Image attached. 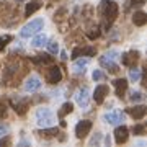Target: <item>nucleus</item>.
<instances>
[{"label": "nucleus", "mask_w": 147, "mask_h": 147, "mask_svg": "<svg viewBox=\"0 0 147 147\" xmlns=\"http://www.w3.org/2000/svg\"><path fill=\"white\" fill-rule=\"evenodd\" d=\"M137 61H139V53L137 51H129V53H124L121 56V62L126 67H136Z\"/></svg>", "instance_id": "0eeeda50"}, {"label": "nucleus", "mask_w": 147, "mask_h": 147, "mask_svg": "<svg viewBox=\"0 0 147 147\" xmlns=\"http://www.w3.org/2000/svg\"><path fill=\"white\" fill-rule=\"evenodd\" d=\"M36 123L38 126L41 127H47L54 124V113L49 108H39L36 111Z\"/></svg>", "instance_id": "7ed1b4c3"}, {"label": "nucleus", "mask_w": 147, "mask_h": 147, "mask_svg": "<svg viewBox=\"0 0 147 147\" xmlns=\"http://www.w3.org/2000/svg\"><path fill=\"white\" fill-rule=\"evenodd\" d=\"M92 131V121L88 119H82L77 123V126H75V136L79 137V139H84L87 137V134Z\"/></svg>", "instance_id": "39448f33"}, {"label": "nucleus", "mask_w": 147, "mask_h": 147, "mask_svg": "<svg viewBox=\"0 0 147 147\" xmlns=\"http://www.w3.org/2000/svg\"><path fill=\"white\" fill-rule=\"evenodd\" d=\"M7 116V105L3 101H0V118H5Z\"/></svg>", "instance_id": "2f4dec72"}, {"label": "nucleus", "mask_w": 147, "mask_h": 147, "mask_svg": "<svg viewBox=\"0 0 147 147\" xmlns=\"http://www.w3.org/2000/svg\"><path fill=\"white\" fill-rule=\"evenodd\" d=\"M46 42H47V36L44 34V33H36L34 34V38H33V46L34 47H42V46H46Z\"/></svg>", "instance_id": "6ab92c4d"}, {"label": "nucleus", "mask_w": 147, "mask_h": 147, "mask_svg": "<svg viewBox=\"0 0 147 147\" xmlns=\"http://www.w3.org/2000/svg\"><path fill=\"white\" fill-rule=\"evenodd\" d=\"M36 134H38L39 137H42V139H53V137H57L59 129H57V127L47 126V127H42L41 131H38Z\"/></svg>", "instance_id": "4468645a"}, {"label": "nucleus", "mask_w": 147, "mask_h": 147, "mask_svg": "<svg viewBox=\"0 0 147 147\" xmlns=\"http://www.w3.org/2000/svg\"><path fill=\"white\" fill-rule=\"evenodd\" d=\"M39 8H41V2H38V0H33V2L26 3V8H25V15L30 16V15H33L34 11H38Z\"/></svg>", "instance_id": "412c9836"}, {"label": "nucleus", "mask_w": 147, "mask_h": 147, "mask_svg": "<svg viewBox=\"0 0 147 147\" xmlns=\"http://www.w3.org/2000/svg\"><path fill=\"white\" fill-rule=\"evenodd\" d=\"M103 119L108 124H119V123L124 121V113H121V111H111V113H106L103 116Z\"/></svg>", "instance_id": "1a4fd4ad"}, {"label": "nucleus", "mask_w": 147, "mask_h": 147, "mask_svg": "<svg viewBox=\"0 0 147 147\" xmlns=\"http://www.w3.org/2000/svg\"><path fill=\"white\" fill-rule=\"evenodd\" d=\"M96 49L95 47H82V56H95Z\"/></svg>", "instance_id": "cd10ccee"}, {"label": "nucleus", "mask_w": 147, "mask_h": 147, "mask_svg": "<svg viewBox=\"0 0 147 147\" xmlns=\"http://www.w3.org/2000/svg\"><path fill=\"white\" fill-rule=\"evenodd\" d=\"M88 65V59H74V70L77 74H84V70H85V67Z\"/></svg>", "instance_id": "aec40b11"}, {"label": "nucleus", "mask_w": 147, "mask_h": 147, "mask_svg": "<svg viewBox=\"0 0 147 147\" xmlns=\"http://www.w3.org/2000/svg\"><path fill=\"white\" fill-rule=\"evenodd\" d=\"M113 84H115V88H116V95L119 98H123L124 93L127 92V80L126 79H116Z\"/></svg>", "instance_id": "2eb2a0df"}, {"label": "nucleus", "mask_w": 147, "mask_h": 147, "mask_svg": "<svg viewBox=\"0 0 147 147\" xmlns=\"http://www.w3.org/2000/svg\"><path fill=\"white\" fill-rule=\"evenodd\" d=\"M103 79H105V74L101 70H95L93 72V80H103Z\"/></svg>", "instance_id": "7c9ffc66"}, {"label": "nucleus", "mask_w": 147, "mask_h": 147, "mask_svg": "<svg viewBox=\"0 0 147 147\" xmlns=\"http://www.w3.org/2000/svg\"><path fill=\"white\" fill-rule=\"evenodd\" d=\"M82 56V47H75L72 51V59H77V57H80Z\"/></svg>", "instance_id": "473e14b6"}, {"label": "nucleus", "mask_w": 147, "mask_h": 147, "mask_svg": "<svg viewBox=\"0 0 147 147\" xmlns=\"http://www.w3.org/2000/svg\"><path fill=\"white\" fill-rule=\"evenodd\" d=\"M98 139H100V134H98V136H95L93 139H92V142H90V144H95V142H98Z\"/></svg>", "instance_id": "f704fd0d"}, {"label": "nucleus", "mask_w": 147, "mask_h": 147, "mask_svg": "<svg viewBox=\"0 0 147 147\" xmlns=\"http://www.w3.org/2000/svg\"><path fill=\"white\" fill-rule=\"evenodd\" d=\"M7 134H8V126L0 121V136H7Z\"/></svg>", "instance_id": "c756f323"}, {"label": "nucleus", "mask_w": 147, "mask_h": 147, "mask_svg": "<svg viewBox=\"0 0 147 147\" xmlns=\"http://www.w3.org/2000/svg\"><path fill=\"white\" fill-rule=\"evenodd\" d=\"M132 23H134L136 26H144L147 23V15L144 11H136V13L132 15Z\"/></svg>", "instance_id": "a211bd4d"}, {"label": "nucleus", "mask_w": 147, "mask_h": 147, "mask_svg": "<svg viewBox=\"0 0 147 147\" xmlns=\"http://www.w3.org/2000/svg\"><path fill=\"white\" fill-rule=\"evenodd\" d=\"M127 137H129V129H127L124 124H121L115 129V141L116 144H124L127 141Z\"/></svg>", "instance_id": "6e6552de"}, {"label": "nucleus", "mask_w": 147, "mask_h": 147, "mask_svg": "<svg viewBox=\"0 0 147 147\" xmlns=\"http://www.w3.org/2000/svg\"><path fill=\"white\" fill-rule=\"evenodd\" d=\"M144 131H146V127L142 126V124H137V126L132 127V132H134L136 136H141V134H144Z\"/></svg>", "instance_id": "c85d7f7f"}, {"label": "nucleus", "mask_w": 147, "mask_h": 147, "mask_svg": "<svg viewBox=\"0 0 147 147\" xmlns=\"http://www.w3.org/2000/svg\"><path fill=\"white\" fill-rule=\"evenodd\" d=\"M11 41V36L10 34H5V36H0V51H3V47Z\"/></svg>", "instance_id": "a878e982"}, {"label": "nucleus", "mask_w": 147, "mask_h": 147, "mask_svg": "<svg viewBox=\"0 0 147 147\" xmlns=\"http://www.w3.org/2000/svg\"><path fill=\"white\" fill-rule=\"evenodd\" d=\"M46 46H47V51H49V54H57V53H59V44H57L56 41H47Z\"/></svg>", "instance_id": "b1692460"}, {"label": "nucleus", "mask_w": 147, "mask_h": 147, "mask_svg": "<svg viewBox=\"0 0 147 147\" xmlns=\"http://www.w3.org/2000/svg\"><path fill=\"white\" fill-rule=\"evenodd\" d=\"M46 80H47V84L57 85L59 82L62 80V72H61V69L56 67V65H53V67L47 70V74H46Z\"/></svg>", "instance_id": "423d86ee"}, {"label": "nucleus", "mask_w": 147, "mask_h": 147, "mask_svg": "<svg viewBox=\"0 0 147 147\" xmlns=\"http://www.w3.org/2000/svg\"><path fill=\"white\" fill-rule=\"evenodd\" d=\"M77 103H79L82 108H87L88 106V101H90V90L87 88V87H84V88H80L79 92H77Z\"/></svg>", "instance_id": "9b49d317"}, {"label": "nucleus", "mask_w": 147, "mask_h": 147, "mask_svg": "<svg viewBox=\"0 0 147 147\" xmlns=\"http://www.w3.org/2000/svg\"><path fill=\"white\" fill-rule=\"evenodd\" d=\"M129 98H131V101H134V103H136V101H142V100H144V95H142L141 92H132Z\"/></svg>", "instance_id": "bb28decb"}, {"label": "nucleus", "mask_w": 147, "mask_h": 147, "mask_svg": "<svg viewBox=\"0 0 147 147\" xmlns=\"http://www.w3.org/2000/svg\"><path fill=\"white\" fill-rule=\"evenodd\" d=\"M116 59H118V53H116V51H110V53H106L105 56L100 57V64L103 65V67L108 69L111 74H116L118 70H119V67L115 64Z\"/></svg>", "instance_id": "20e7f679"}, {"label": "nucleus", "mask_w": 147, "mask_h": 147, "mask_svg": "<svg viewBox=\"0 0 147 147\" xmlns=\"http://www.w3.org/2000/svg\"><path fill=\"white\" fill-rule=\"evenodd\" d=\"M100 11L101 15L105 16V21H106V28L111 26V23L116 20L118 16V5H116L113 0H101L100 3Z\"/></svg>", "instance_id": "f257e3e1"}, {"label": "nucleus", "mask_w": 147, "mask_h": 147, "mask_svg": "<svg viewBox=\"0 0 147 147\" xmlns=\"http://www.w3.org/2000/svg\"><path fill=\"white\" fill-rule=\"evenodd\" d=\"M108 93H110L108 85H98V87L95 88V92H93V100L100 105V103H103V100L106 98V95Z\"/></svg>", "instance_id": "9d476101"}, {"label": "nucleus", "mask_w": 147, "mask_h": 147, "mask_svg": "<svg viewBox=\"0 0 147 147\" xmlns=\"http://www.w3.org/2000/svg\"><path fill=\"white\" fill-rule=\"evenodd\" d=\"M129 79H131L132 82H137V80L141 79V72H139V69L129 67Z\"/></svg>", "instance_id": "5701e85b"}, {"label": "nucleus", "mask_w": 147, "mask_h": 147, "mask_svg": "<svg viewBox=\"0 0 147 147\" xmlns=\"http://www.w3.org/2000/svg\"><path fill=\"white\" fill-rule=\"evenodd\" d=\"M147 113V108L144 105H137V106H132V108H127V115L132 116L134 119H142Z\"/></svg>", "instance_id": "ddd939ff"}, {"label": "nucleus", "mask_w": 147, "mask_h": 147, "mask_svg": "<svg viewBox=\"0 0 147 147\" xmlns=\"http://www.w3.org/2000/svg\"><path fill=\"white\" fill-rule=\"evenodd\" d=\"M101 33H100V26H95L92 28L88 33H87V36H88V39H96V38L100 36Z\"/></svg>", "instance_id": "393cba45"}, {"label": "nucleus", "mask_w": 147, "mask_h": 147, "mask_svg": "<svg viewBox=\"0 0 147 147\" xmlns=\"http://www.w3.org/2000/svg\"><path fill=\"white\" fill-rule=\"evenodd\" d=\"M39 87H41V80H39L38 75H30L26 82H25V90L26 92H36V90H39Z\"/></svg>", "instance_id": "f8f14e48"}, {"label": "nucleus", "mask_w": 147, "mask_h": 147, "mask_svg": "<svg viewBox=\"0 0 147 147\" xmlns=\"http://www.w3.org/2000/svg\"><path fill=\"white\" fill-rule=\"evenodd\" d=\"M11 106H13V110L18 115H25L26 113V108H28V101L26 100H16V101L11 100Z\"/></svg>", "instance_id": "f3484780"}, {"label": "nucleus", "mask_w": 147, "mask_h": 147, "mask_svg": "<svg viewBox=\"0 0 147 147\" xmlns=\"http://www.w3.org/2000/svg\"><path fill=\"white\" fill-rule=\"evenodd\" d=\"M0 144H2V146H8V144H10V137H5V139H2V141H0Z\"/></svg>", "instance_id": "72a5a7b5"}, {"label": "nucleus", "mask_w": 147, "mask_h": 147, "mask_svg": "<svg viewBox=\"0 0 147 147\" xmlns=\"http://www.w3.org/2000/svg\"><path fill=\"white\" fill-rule=\"evenodd\" d=\"M31 61L38 65H47V64H53L54 62V57L49 56V54H38L34 57H31Z\"/></svg>", "instance_id": "dca6fc26"}, {"label": "nucleus", "mask_w": 147, "mask_h": 147, "mask_svg": "<svg viewBox=\"0 0 147 147\" xmlns=\"http://www.w3.org/2000/svg\"><path fill=\"white\" fill-rule=\"evenodd\" d=\"M42 26H44V21H42L41 18H38V20H33V21L26 23L25 26L21 28L20 36H21V38H31V36H34L36 33L41 31Z\"/></svg>", "instance_id": "f03ea898"}, {"label": "nucleus", "mask_w": 147, "mask_h": 147, "mask_svg": "<svg viewBox=\"0 0 147 147\" xmlns=\"http://www.w3.org/2000/svg\"><path fill=\"white\" fill-rule=\"evenodd\" d=\"M72 110H74V105L70 103V101H65L62 106H61V110H59V113L57 115L61 116V118H64L65 115H69V113H72Z\"/></svg>", "instance_id": "4be33fe9"}]
</instances>
